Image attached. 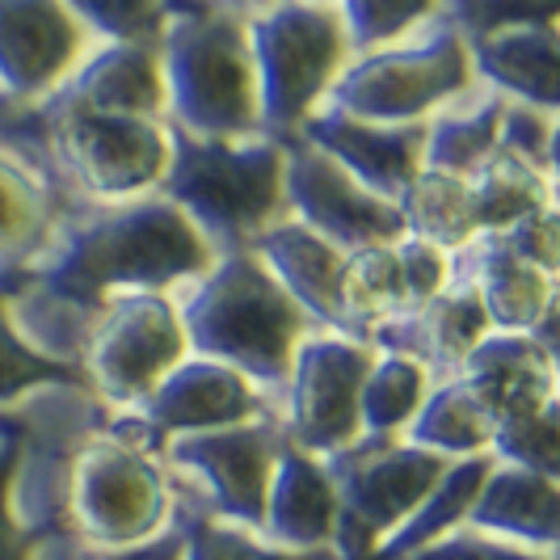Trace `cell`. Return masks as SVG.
Returning a JSON list of instances; mask_svg holds the SVG:
<instances>
[{"label": "cell", "mask_w": 560, "mask_h": 560, "mask_svg": "<svg viewBox=\"0 0 560 560\" xmlns=\"http://www.w3.org/2000/svg\"><path fill=\"white\" fill-rule=\"evenodd\" d=\"M215 266V249L168 198L68 202L47 249L0 282L18 337L81 371L102 312L122 295H177Z\"/></svg>", "instance_id": "1"}, {"label": "cell", "mask_w": 560, "mask_h": 560, "mask_svg": "<svg viewBox=\"0 0 560 560\" xmlns=\"http://www.w3.org/2000/svg\"><path fill=\"white\" fill-rule=\"evenodd\" d=\"M110 425L84 384L38 388L0 409V560H63L84 548L68 514L77 451Z\"/></svg>", "instance_id": "2"}, {"label": "cell", "mask_w": 560, "mask_h": 560, "mask_svg": "<svg viewBox=\"0 0 560 560\" xmlns=\"http://www.w3.org/2000/svg\"><path fill=\"white\" fill-rule=\"evenodd\" d=\"M173 304L190 354L236 371L270 400L279 418V396L287 388L291 363L300 346L320 329L295 308V300L257 261V253L241 249L215 257V266L190 287H182Z\"/></svg>", "instance_id": "3"}, {"label": "cell", "mask_w": 560, "mask_h": 560, "mask_svg": "<svg viewBox=\"0 0 560 560\" xmlns=\"http://www.w3.org/2000/svg\"><path fill=\"white\" fill-rule=\"evenodd\" d=\"M165 118L195 140H257L249 4H165Z\"/></svg>", "instance_id": "4"}, {"label": "cell", "mask_w": 560, "mask_h": 560, "mask_svg": "<svg viewBox=\"0 0 560 560\" xmlns=\"http://www.w3.org/2000/svg\"><path fill=\"white\" fill-rule=\"evenodd\" d=\"M168 173L161 198H168L198 236L224 253L253 249V241L287 220L282 195V161L287 143L257 136V140H195L168 127Z\"/></svg>", "instance_id": "5"}, {"label": "cell", "mask_w": 560, "mask_h": 560, "mask_svg": "<svg viewBox=\"0 0 560 560\" xmlns=\"http://www.w3.org/2000/svg\"><path fill=\"white\" fill-rule=\"evenodd\" d=\"M249 51L261 136L291 143L350 63L337 4H249Z\"/></svg>", "instance_id": "6"}, {"label": "cell", "mask_w": 560, "mask_h": 560, "mask_svg": "<svg viewBox=\"0 0 560 560\" xmlns=\"http://www.w3.org/2000/svg\"><path fill=\"white\" fill-rule=\"evenodd\" d=\"M477 89L464 34L451 26L447 4L413 38L388 51L359 56L337 77L329 106L375 127H421L425 118Z\"/></svg>", "instance_id": "7"}, {"label": "cell", "mask_w": 560, "mask_h": 560, "mask_svg": "<svg viewBox=\"0 0 560 560\" xmlns=\"http://www.w3.org/2000/svg\"><path fill=\"white\" fill-rule=\"evenodd\" d=\"M68 514L84 552H122L173 523V485L161 455L102 430L72 459Z\"/></svg>", "instance_id": "8"}, {"label": "cell", "mask_w": 560, "mask_h": 560, "mask_svg": "<svg viewBox=\"0 0 560 560\" xmlns=\"http://www.w3.org/2000/svg\"><path fill=\"white\" fill-rule=\"evenodd\" d=\"M337 489V560H371L380 544L413 514L439 485L451 459L430 455L405 439H359L320 459Z\"/></svg>", "instance_id": "9"}, {"label": "cell", "mask_w": 560, "mask_h": 560, "mask_svg": "<svg viewBox=\"0 0 560 560\" xmlns=\"http://www.w3.org/2000/svg\"><path fill=\"white\" fill-rule=\"evenodd\" d=\"M279 421H253L211 434H182L161 447V464L173 485V498L202 514L261 535L266 489L282 451Z\"/></svg>", "instance_id": "10"}, {"label": "cell", "mask_w": 560, "mask_h": 560, "mask_svg": "<svg viewBox=\"0 0 560 560\" xmlns=\"http://www.w3.org/2000/svg\"><path fill=\"white\" fill-rule=\"evenodd\" d=\"M186 359L190 346L173 295H122L93 325L81 375L110 413H127Z\"/></svg>", "instance_id": "11"}, {"label": "cell", "mask_w": 560, "mask_h": 560, "mask_svg": "<svg viewBox=\"0 0 560 560\" xmlns=\"http://www.w3.org/2000/svg\"><path fill=\"white\" fill-rule=\"evenodd\" d=\"M451 26L464 34L480 89L514 106L560 114V18L518 4H447Z\"/></svg>", "instance_id": "12"}, {"label": "cell", "mask_w": 560, "mask_h": 560, "mask_svg": "<svg viewBox=\"0 0 560 560\" xmlns=\"http://www.w3.org/2000/svg\"><path fill=\"white\" fill-rule=\"evenodd\" d=\"M375 350L346 334H312L287 375L279 396V430L295 451L329 459L363 439L359 393Z\"/></svg>", "instance_id": "13"}, {"label": "cell", "mask_w": 560, "mask_h": 560, "mask_svg": "<svg viewBox=\"0 0 560 560\" xmlns=\"http://www.w3.org/2000/svg\"><path fill=\"white\" fill-rule=\"evenodd\" d=\"M253 421H279L270 400L253 384H245L236 371L190 354L152 388L148 400H140L127 413H110L106 430L114 439L140 443L143 451L161 455L168 439L211 434V430H232V425H253Z\"/></svg>", "instance_id": "14"}, {"label": "cell", "mask_w": 560, "mask_h": 560, "mask_svg": "<svg viewBox=\"0 0 560 560\" xmlns=\"http://www.w3.org/2000/svg\"><path fill=\"white\" fill-rule=\"evenodd\" d=\"M282 195H287V215L295 224H304L341 253L366 249V245H393L405 236L396 202L371 195L334 156H325L320 148L304 140L287 143Z\"/></svg>", "instance_id": "15"}, {"label": "cell", "mask_w": 560, "mask_h": 560, "mask_svg": "<svg viewBox=\"0 0 560 560\" xmlns=\"http://www.w3.org/2000/svg\"><path fill=\"white\" fill-rule=\"evenodd\" d=\"M97 47L72 4L0 0V106L30 110L47 102Z\"/></svg>", "instance_id": "16"}, {"label": "cell", "mask_w": 560, "mask_h": 560, "mask_svg": "<svg viewBox=\"0 0 560 560\" xmlns=\"http://www.w3.org/2000/svg\"><path fill=\"white\" fill-rule=\"evenodd\" d=\"M489 334L493 329H489V316L480 308L477 291L468 282H451L439 300L380 320L366 334V346L375 354L413 359L430 375V384H443V380H455V371L464 366V359Z\"/></svg>", "instance_id": "17"}, {"label": "cell", "mask_w": 560, "mask_h": 560, "mask_svg": "<svg viewBox=\"0 0 560 560\" xmlns=\"http://www.w3.org/2000/svg\"><path fill=\"white\" fill-rule=\"evenodd\" d=\"M295 140L320 148L325 156H334L354 182H363L371 195L396 198L405 195V186L421 173V152H425V122L421 127H375L359 122L337 106H320L308 122L300 127Z\"/></svg>", "instance_id": "18"}, {"label": "cell", "mask_w": 560, "mask_h": 560, "mask_svg": "<svg viewBox=\"0 0 560 560\" xmlns=\"http://www.w3.org/2000/svg\"><path fill=\"white\" fill-rule=\"evenodd\" d=\"M455 384L472 396L489 425L560 405L557 354L523 334H489L455 371Z\"/></svg>", "instance_id": "19"}, {"label": "cell", "mask_w": 560, "mask_h": 560, "mask_svg": "<svg viewBox=\"0 0 560 560\" xmlns=\"http://www.w3.org/2000/svg\"><path fill=\"white\" fill-rule=\"evenodd\" d=\"M451 282H468L493 334L532 337L560 308L557 279L514 257L493 232H480L468 249L451 253Z\"/></svg>", "instance_id": "20"}, {"label": "cell", "mask_w": 560, "mask_h": 560, "mask_svg": "<svg viewBox=\"0 0 560 560\" xmlns=\"http://www.w3.org/2000/svg\"><path fill=\"white\" fill-rule=\"evenodd\" d=\"M337 535V489L320 459H312L291 443H282L270 489H266V514H261V539L287 552H334Z\"/></svg>", "instance_id": "21"}, {"label": "cell", "mask_w": 560, "mask_h": 560, "mask_svg": "<svg viewBox=\"0 0 560 560\" xmlns=\"http://www.w3.org/2000/svg\"><path fill=\"white\" fill-rule=\"evenodd\" d=\"M253 253L320 334H346V320H341V261H346V253L334 249L329 241H320L304 224H295L291 215L275 228H266L253 241Z\"/></svg>", "instance_id": "22"}, {"label": "cell", "mask_w": 560, "mask_h": 560, "mask_svg": "<svg viewBox=\"0 0 560 560\" xmlns=\"http://www.w3.org/2000/svg\"><path fill=\"white\" fill-rule=\"evenodd\" d=\"M557 480L493 464V472L480 485L464 527L489 535V539H502V544H514V548L539 552V557H557Z\"/></svg>", "instance_id": "23"}, {"label": "cell", "mask_w": 560, "mask_h": 560, "mask_svg": "<svg viewBox=\"0 0 560 560\" xmlns=\"http://www.w3.org/2000/svg\"><path fill=\"white\" fill-rule=\"evenodd\" d=\"M68 102L97 114H131V118H165V77L161 47H122L102 43L93 56L59 84ZM168 122V118H165Z\"/></svg>", "instance_id": "24"}, {"label": "cell", "mask_w": 560, "mask_h": 560, "mask_svg": "<svg viewBox=\"0 0 560 560\" xmlns=\"http://www.w3.org/2000/svg\"><path fill=\"white\" fill-rule=\"evenodd\" d=\"M72 198L38 168L0 148V282L22 275L47 249L59 215Z\"/></svg>", "instance_id": "25"}, {"label": "cell", "mask_w": 560, "mask_h": 560, "mask_svg": "<svg viewBox=\"0 0 560 560\" xmlns=\"http://www.w3.org/2000/svg\"><path fill=\"white\" fill-rule=\"evenodd\" d=\"M505 102L489 89H472L459 102H451L434 118H425V152L421 168L451 173V177H472L493 152H498V131H502Z\"/></svg>", "instance_id": "26"}, {"label": "cell", "mask_w": 560, "mask_h": 560, "mask_svg": "<svg viewBox=\"0 0 560 560\" xmlns=\"http://www.w3.org/2000/svg\"><path fill=\"white\" fill-rule=\"evenodd\" d=\"M489 472H493V455L455 459L447 472L439 477V485L421 498L418 510L380 544V552L371 560H409V557H418L421 548H430V544L455 535L468 523V510L477 502L480 485H485Z\"/></svg>", "instance_id": "27"}, {"label": "cell", "mask_w": 560, "mask_h": 560, "mask_svg": "<svg viewBox=\"0 0 560 560\" xmlns=\"http://www.w3.org/2000/svg\"><path fill=\"white\" fill-rule=\"evenodd\" d=\"M396 211H400L405 236H418L443 253L468 249L480 236L472 190L464 177H451V173L421 168L405 186V195L396 198Z\"/></svg>", "instance_id": "28"}, {"label": "cell", "mask_w": 560, "mask_h": 560, "mask_svg": "<svg viewBox=\"0 0 560 560\" xmlns=\"http://www.w3.org/2000/svg\"><path fill=\"white\" fill-rule=\"evenodd\" d=\"M472 207H477L480 232H505V228L523 224L535 211L557 207V182L527 168L523 161L493 152L485 165L468 177Z\"/></svg>", "instance_id": "29"}, {"label": "cell", "mask_w": 560, "mask_h": 560, "mask_svg": "<svg viewBox=\"0 0 560 560\" xmlns=\"http://www.w3.org/2000/svg\"><path fill=\"white\" fill-rule=\"evenodd\" d=\"M489 439H493L489 418L480 413L472 396L464 393L455 380L434 384L430 396L421 400L418 418L405 430V443L430 451V455H443L451 464L472 459V455H489Z\"/></svg>", "instance_id": "30"}, {"label": "cell", "mask_w": 560, "mask_h": 560, "mask_svg": "<svg viewBox=\"0 0 560 560\" xmlns=\"http://www.w3.org/2000/svg\"><path fill=\"white\" fill-rule=\"evenodd\" d=\"M409 308L400 270H396L393 245H366V249L346 253L341 261V320L346 334L366 341V334L388 320L396 312Z\"/></svg>", "instance_id": "31"}, {"label": "cell", "mask_w": 560, "mask_h": 560, "mask_svg": "<svg viewBox=\"0 0 560 560\" xmlns=\"http://www.w3.org/2000/svg\"><path fill=\"white\" fill-rule=\"evenodd\" d=\"M430 375L413 359L375 354L359 393V425L366 439H405L409 421L418 418L421 400L430 396Z\"/></svg>", "instance_id": "32"}, {"label": "cell", "mask_w": 560, "mask_h": 560, "mask_svg": "<svg viewBox=\"0 0 560 560\" xmlns=\"http://www.w3.org/2000/svg\"><path fill=\"white\" fill-rule=\"evenodd\" d=\"M173 518L182 527V560H337L334 552H287L270 539L220 523L195 505L173 498Z\"/></svg>", "instance_id": "33"}, {"label": "cell", "mask_w": 560, "mask_h": 560, "mask_svg": "<svg viewBox=\"0 0 560 560\" xmlns=\"http://www.w3.org/2000/svg\"><path fill=\"white\" fill-rule=\"evenodd\" d=\"M489 455L502 468H518V472H535V477H552L560 472V405L535 409L523 418H510L493 425L489 439Z\"/></svg>", "instance_id": "34"}, {"label": "cell", "mask_w": 560, "mask_h": 560, "mask_svg": "<svg viewBox=\"0 0 560 560\" xmlns=\"http://www.w3.org/2000/svg\"><path fill=\"white\" fill-rule=\"evenodd\" d=\"M341 22H346V38H350V56H375L388 51L396 43L413 38L425 30L443 4H380V0H346L337 4Z\"/></svg>", "instance_id": "35"}, {"label": "cell", "mask_w": 560, "mask_h": 560, "mask_svg": "<svg viewBox=\"0 0 560 560\" xmlns=\"http://www.w3.org/2000/svg\"><path fill=\"white\" fill-rule=\"evenodd\" d=\"M72 384H84L81 371L51 363L38 350H30L26 341L18 337V329H13V320H9L4 291H0V409H9L13 400L38 393V388H72Z\"/></svg>", "instance_id": "36"}, {"label": "cell", "mask_w": 560, "mask_h": 560, "mask_svg": "<svg viewBox=\"0 0 560 560\" xmlns=\"http://www.w3.org/2000/svg\"><path fill=\"white\" fill-rule=\"evenodd\" d=\"M97 43H122V47H161L165 34V4L152 0H77L72 4Z\"/></svg>", "instance_id": "37"}, {"label": "cell", "mask_w": 560, "mask_h": 560, "mask_svg": "<svg viewBox=\"0 0 560 560\" xmlns=\"http://www.w3.org/2000/svg\"><path fill=\"white\" fill-rule=\"evenodd\" d=\"M498 152H505V156H514V161H523L527 168L557 182V114L505 102Z\"/></svg>", "instance_id": "38"}, {"label": "cell", "mask_w": 560, "mask_h": 560, "mask_svg": "<svg viewBox=\"0 0 560 560\" xmlns=\"http://www.w3.org/2000/svg\"><path fill=\"white\" fill-rule=\"evenodd\" d=\"M396 270H400V287H405V300L409 308H421L430 300H439L451 287V253L425 245L418 236H400L393 241Z\"/></svg>", "instance_id": "39"}, {"label": "cell", "mask_w": 560, "mask_h": 560, "mask_svg": "<svg viewBox=\"0 0 560 560\" xmlns=\"http://www.w3.org/2000/svg\"><path fill=\"white\" fill-rule=\"evenodd\" d=\"M493 236H498L514 257L532 261L535 270H544V275H552V279H557V270H560V215H557V207L535 211V215H527L523 224L505 228V232H493Z\"/></svg>", "instance_id": "40"}, {"label": "cell", "mask_w": 560, "mask_h": 560, "mask_svg": "<svg viewBox=\"0 0 560 560\" xmlns=\"http://www.w3.org/2000/svg\"><path fill=\"white\" fill-rule=\"evenodd\" d=\"M409 560H557V557H539V552H527V548H514V544H502V539H489V535L459 527L455 535L430 544V548H421L418 557Z\"/></svg>", "instance_id": "41"}, {"label": "cell", "mask_w": 560, "mask_h": 560, "mask_svg": "<svg viewBox=\"0 0 560 560\" xmlns=\"http://www.w3.org/2000/svg\"><path fill=\"white\" fill-rule=\"evenodd\" d=\"M93 560H182V527L177 518L161 535H152L148 544L122 548V552H93Z\"/></svg>", "instance_id": "42"}, {"label": "cell", "mask_w": 560, "mask_h": 560, "mask_svg": "<svg viewBox=\"0 0 560 560\" xmlns=\"http://www.w3.org/2000/svg\"><path fill=\"white\" fill-rule=\"evenodd\" d=\"M63 560H93V552H84V548H77V552H68Z\"/></svg>", "instance_id": "43"}]
</instances>
